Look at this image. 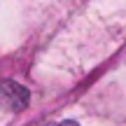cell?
Masks as SVG:
<instances>
[{
	"label": "cell",
	"mask_w": 126,
	"mask_h": 126,
	"mask_svg": "<svg viewBox=\"0 0 126 126\" xmlns=\"http://www.w3.org/2000/svg\"><path fill=\"white\" fill-rule=\"evenodd\" d=\"M28 105V91L16 82H5L0 84V108L9 112H21Z\"/></svg>",
	"instance_id": "cell-1"
},
{
	"label": "cell",
	"mask_w": 126,
	"mask_h": 126,
	"mask_svg": "<svg viewBox=\"0 0 126 126\" xmlns=\"http://www.w3.org/2000/svg\"><path fill=\"white\" fill-rule=\"evenodd\" d=\"M49 126H77L75 122H59V124H49Z\"/></svg>",
	"instance_id": "cell-2"
}]
</instances>
